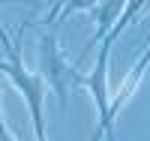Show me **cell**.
<instances>
[{
	"mask_svg": "<svg viewBox=\"0 0 150 141\" xmlns=\"http://www.w3.org/2000/svg\"><path fill=\"white\" fill-rule=\"evenodd\" d=\"M99 0H69V3L63 6V15H69V12H78V9H96Z\"/></svg>",
	"mask_w": 150,
	"mask_h": 141,
	"instance_id": "6",
	"label": "cell"
},
{
	"mask_svg": "<svg viewBox=\"0 0 150 141\" xmlns=\"http://www.w3.org/2000/svg\"><path fill=\"white\" fill-rule=\"evenodd\" d=\"M3 45H6V60H3V72L6 78L24 93L30 105V117H33V132H36V141H48L45 138V120H42V78L39 75H30L21 63V54H18V45L12 42L9 30H3Z\"/></svg>",
	"mask_w": 150,
	"mask_h": 141,
	"instance_id": "1",
	"label": "cell"
},
{
	"mask_svg": "<svg viewBox=\"0 0 150 141\" xmlns=\"http://www.w3.org/2000/svg\"><path fill=\"white\" fill-rule=\"evenodd\" d=\"M123 9H126V0H102L99 3V15H96V33L90 36V42H87V48H93L96 42H102L105 36L114 30V24H117V18L123 15Z\"/></svg>",
	"mask_w": 150,
	"mask_h": 141,
	"instance_id": "4",
	"label": "cell"
},
{
	"mask_svg": "<svg viewBox=\"0 0 150 141\" xmlns=\"http://www.w3.org/2000/svg\"><path fill=\"white\" fill-rule=\"evenodd\" d=\"M39 54H42V78L51 84V90L57 96V105H60V114H66V105H69V87L72 84H87V78H81L69 63L60 54V45H57V36L54 30H48L39 42Z\"/></svg>",
	"mask_w": 150,
	"mask_h": 141,
	"instance_id": "2",
	"label": "cell"
},
{
	"mask_svg": "<svg viewBox=\"0 0 150 141\" xmlns=\"http://www.w3.org/2000/svg\"><path fill=\"white\" fill-rule=\"evenodd\" d=\"M3 141H15V135H12V129L3 123Z\"/></svg>",
	"mask_w": 150,
	"mask_h": 141,
	"instance_id": "8",
	"label": "cell"
},
{
	"mask_svg": "<svg viewBox=\"0 0 150 141\" xmlns=\"http://www.w3.org/2000/svg\"><path fill=\"white\" fill-rule=\"evenodd\" d=\"M69 3V0H54V6H51V12H48V15H45V24H54L60 15H63V6Z\"/></svg>",
	"mask_w": 150,
	"mask_h": 141,
	"instance_id": "7",
	"label": "cell"
},
{
	"mask_svg": "<svg viewBox=\"0 0 150 141\" xmlns=\"http://www.w3.org/2000/svg\"><path fill=\"white\" fill-rule=\"evenodd\" d=\"M147 66H150V45H147V51H144V57H138V63L132 66V72L126 75V81L120 84V90H117V96H114V102H111V117L126 105V99L135 93V87H138V81H141V75L147 72Z\"/></svg>",
	"mask_w": 150,
	"mask_h": 141,
	"instance_id": "5",
	"label": "cell"
},
{
	"mask_svg": "<svg viewBox=\"0 0 150 141\" xmlns=\"http://www.w3.org/2000/svg\"><path fill=\"white\" fill-rule=\"evenodd\" d=\"M111 42H114V36H105V39H102L99 60H96V66L90 72V78H87V87H90L93 102L99 108V126H102L105 138L117 141V135H114V117H111V102H108V54H111Z\"/></svg>",
	"mask_w": 150,
	"mask_h": 141,
	"instance_id": "3",
	"label": "cell"
}]
</instances>
